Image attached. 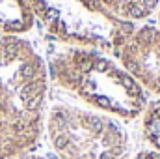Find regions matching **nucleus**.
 I'll list each match as a JSON object with an SVG mask.
<instances>
[{
	"instance_id": "4",
	"label": "nucleus",
	"mask_w": 160,
	"mask_h": 159,
	"mask_svg": "<svg viewBox=\"0 0 160 159\" xmlns=\"http://www.w3.org/2000/svg\"><path fill=\"white\" fill-rule=\"evenodd\" d=\"M48 140L60 159H127L128 137L114 120L78 107L54 105Z\"/></svg>"
},
{
	"instance_id": "8",
	"label": "nucleus",
	"mask_w": 160,
	"mask_h": 159,
	"mask_svg": "<svg viewBox=\"0 0 160 159\" xmlns=\"http://www.w3.org/2000/svg\"><path fill=\"white\" fill-rule=\"evenodd\" d=\"M36 142L0 120V159H15Z\"/></svg>"
},
{
	"instance_id": "9",
	"label": "nucleus",
	"mask_w": 160,
	"mask_h": 159,
	"mask_svg": "<svg viewBox=\"0 0 160 159\" xmlns=\"http://www.w3.org/2000/svg\"><path fill=\"white\" fill-rule=\"evenodd\" d=\"M143 135L147 142L160 154V99L151 103L143 116Z\"/></svg>"
},
{
	"instance_id": "5",
	"label": "nucleus",
	"mask_w": 160,
	"mask_h": 159,
	"mask_svg": "<svg viewBox=\"0 0 160 159\" xmlns=\"http://www.w3.org/2000/svg\"><path fill=\"white\" fill-rule=\"evenodd\" d=\"M119 58L125 71L142 88L160 96V30L136 28L121 47Z\"/></svg>"
},
{
	"instance_id": "12",
	"label": "nucleus",
	"mask_w": 160,
	"mask_h": 159,
	"mask_svg": "<svg viewBox=\"0 0 160 159\" xmlns=\"http://www.w3.org/2000/svg\"><path fill=\"white\" fill-rule=\"evenodd\" d=\"M158 21H160V17H158Z\"/></svg>"
},
{
	"instance_id": "10",
	"label": "nucleus",
	"mask_w": 160,
	"mask_h": 159,
	"mask_svg": "<svg viewBox=\"0 0 160 159\" xmlns=\"http://www.w3.org/2000/svg\"><path fill=\"white\" fill-rule=\"evenodd\" d=\"M134 159H160V154L158 152H153V150H143V152H140Z\"/></svg>"
},
{
	"instance_id": "6",
	"label": "nucleus",
	"mask_w": 160,
	"mask_h": 159,
	"mask_svg": "<svg viewBox=\"0 0 160 159\" xmlns=\"http://www.w3.org/2000/svg\"><path fill=\"white\" fill-rule=\"evenodd\" d=\"M34 11L28 0H0V34H24L34 26Z\"/></svg>"
},
{
	"instance_id": "7",
	"label": "nucleus",
	"mask_w": 160,
	"mask_h": 159,
	"mask_svg": "<svg viewBox=\"0 0 160 159\" xmlns=\"http://www.w3.org/2000/svg\"><path fill=\"white\" fill-rule=\"evenodd\" d=\"M114 17L121 21L125 19H145L149 17L160 0H99Z\"/></svg>"
},
{
	"instance_id": "11",
	"label": "nucleus",
	"mask_w": 160,
	"mask_h": 159,
	"mask_svg": "<svg viewBox=\"0 0 160 159\" xmlns=\"http://www.w3.org/2000/svg\"><path fill=\"white\" fill-rule=\"evenodd\" d=\"M19 159H47V157H41V156H24V157H19Z\"/></svg>"
},
{
	"instance_id": "2",
	"label": "nucleus",
	"mask_w": 160,
	"mask_h": 159,
	"mask_svg": "<svg viewBox=\"0 0 160 159\" xmlns=\"http://www.w3.org/2000/svg\"><path fill=\"white\" fill-rule=\"evenodd\" d=\"M47 69L28 41L0 34V120L34 142L41 135Z\"/></svg>"
},
{
	"instance_id": "3",
	"label": "nucleus",
	"mask_w": 160,
	"mask_h": 159,
	"mask_svg": "<svg viewBox=\"0 0 160 159\" xmlns=\"http://www.w3.org/2000/svg\"><path fill=\"white\" fill-rule=\"evenodd\" d=\"M34 15L58 40L119 54L136 30L114 17L99 0H28Z\"/></svg>"
},
{
	"instance_id": "1",
	"label": "nucleus",
	"mask_w": 160,
	"mask_h": 159,
	"mask_svg": "<svg viewBox=\"0 0 160 159\" xmlns=\"http://www.w3.org/2000/svg\"><path fill=\"white\" fill-rule=\"evenodd\" d=\"M50 75L62 88L102 112L132 120L145 111L143 88L97 51L69 49L56 54L50 60Z\"/></svg>"
}]
</instances>
